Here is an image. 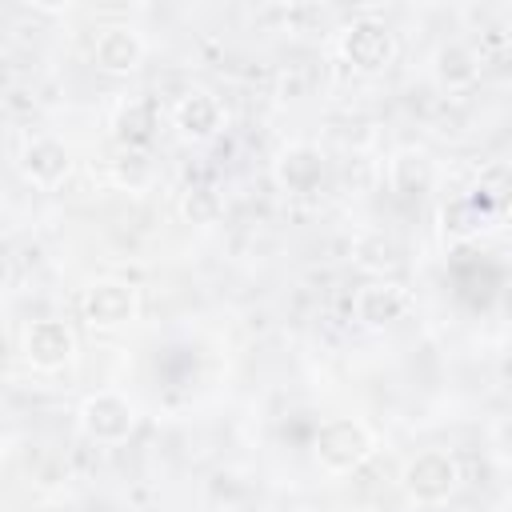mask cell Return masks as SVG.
<instances>
[{
	"mask_svg": "<svg viewBox=\"0 0 512 512\" xmlns=\"http://www.w3.org/2000/svg\"><path fill=\"white\" fill-rule=\"evenodd\" d=\"M376 452V436L368 432L364 420L356 416H332L316 428L312 436V456L324 472L332 476H344V472H356L368 464V456Z\"/></svg>",
	"mask_w": 512,
	"mask_h": 512,
	"instance_id": "6da1fadb",
	"label": "cell"
},
{
	"mask_svg": "<svg viewBox=\"0 0 512 512\" xmlns=\"http://www.w3.org/2000/svg\"><path fill=\"white\" fill-rule=\"evenodd\" d=\"M460 460L448 448H424L416 452L404 468H400V488L408 492V500L432 508V504H448L460 492Z\"/></svg>",
	"mask_w": 512,
	"mask_h": 512,
	"instance_id": "7a4b0ae2",
	"label": "cell"
},
{
	"mask_svg": "<svg viewBox=\"0 0 512 512\" xmlns=\"http://www.w3.org/2000/svg\"><path fill=\"white\" fill-rule=\"evenodd\" d=\"M76 420H80V432L92 440V444H124L132 432H136V424H140V408H136V400H128L124 392H92V396H84L80 400V412H76Z\"/></svg>",
	"mask_w": 512,
	"mask_h": 512,
	"instance_id": "3957f363",
	"label": "cell"
},
{
	"mask_svg": "<svg viewBox=\"0 0 512 512\" xmlns=\"http://www.w3.org/2000/svg\"><path fill=\"white\" fill-rule=\"evenodd\" d=\"M336 48L344 56V64H352L356 72H384L392 60H396V36L384 20L376 16H356L340 28L336 36Z\"/></svg>",
	"mask_w": 512,
	"mask_h": 512,
	"instance_id": "277c9868",
	"label": "cell"
},
{
	"mask_svg": "<svg viewBox=\"0 0 512 512\" xmlns=\"http://www.w3.org/2000/svg\"><path fill=\"white\" fill-rule=\"evenodd\" d=\"M80 312L88 320V328L96 332H116V328H128L136 316H140V292L136 284L128 280H92L84 288V300H80Z\"/></svg>",
	"mask_w": 512,
	"mask_h": 512,
	"instance_id": "5b68a950",
	"label": "cell"
},
{
	"mask_svg": "<svg viewBox=\"0 0 512 512\" xmlns=\"http://www.w3.org/2000/svg\"><path fill=\"white\" fill-rule=\"evenodd\" d=\"M272 176L288 196H316L328 180V156L320 152V144L308 140L284 144L272 160Z\"/></svg>",
	"mask_w": 512,
	"mask_h": 512,
	"instance_id": "8992f818",
	"label": "cell"
},
{
	"mask_svg": "<svg viewBox=\"0 0 512 512\" xmlns=\"http://www.w3.org/2000/svg\"><path fill=\"white\" fill-rule=\"evenodd\" d=\"M408 288L400 284V280H392V276H372L368 284H360L356 288V296H352V320L360 324V328H368V332H384V328H392L396 320H404V312H408Z\"/></svg>",
	"mask_w": 512,
	"mask_h": 512,
	"instance_id": "52a82bcc",
	"label": "cell"
},
{
	"mask_svg": "<svg viewBox=\"0 0 512 512\" xmlns=\"http://www.w3.org/2000/svg\"><path fill=\"white\" fill-rule=\"evenodd\" d=\"M504 208V192H492V188H472L468 196H456L440 208V228L448 240H472L480 236Z\"/></svg>",
	"mask_w": 512,
	"mask_h": 512,
	"instance_id": "ba28073f",
	"label": "cell"
},
{
	"mask_svg": "<svg viewBox=\"0 0 512 512\" xmlns=\"http://www.w3.org/2000/svg\"><path fill=\"white\" fill-rule=\"evenodd\" d=\"M24 360L36 368V372H60L76 360V332L56 320V316H44V320H32L24 328Z\"/></svg>",
	"mask_w": 512,
	"mask_h": 512,
	"instance_id": "9c48e42d",
	"label": "cell"
},
{
	"mask_svg": "<svg viewBox=\"0 0 512 512\" xmlns=\"http://www.w3.org/2000/svg\"><path fill=\"white\" fill-rule=\"evenodd\" d=\"M172 124H176V132L184 140L204 144L224 128V104L208 88H188L172 108Z\"/></svg>",
	"mask_w": 512,
	"mask_h": 512,
	"instance_id": "30bf717a",
	"label": "cell"
},
{
	"mask_svg": "<svg viewBox=\"0 0 512 512\" xmlns=\"http://www.w3.org/2000/svg\"><path fill=\"white\" fill-rule=\"evenodd\" d=\"M144 60V36L128 24H108L100 28L96 44H92V64L108 76H128L136 72Z\"/></svg>",
	"mask_w": 512,
	"mask_h": 512,
	"instance_id": "8fae6325",
	"label": "cell"
},
{
	"mask_svg": "<svg viewBox=\"0 0 512 512\" xmlns=\"http://www.w3.org/2000/svg\"><path fill=\"white\" fill-rule=\"evenodd\" d=\"M20 172L24 180H32L36 188H56L64 184V176L72 172V152L64 140L56 136H32L20 152Z\"/></svg>",
	"mask_w": 512,
	"mask_h": 512,
	"instance_id": "7c38bea8",
	"label": "cell"
},
{
	"mask_svg": "<svg viewBox=\"0 0 512 512\" xmlns=\"http://www.w3.org/2000/svg\"><path fill=\"white\" fill-rule=\"evenodd\" d=\"M156 128H160V104L152 96H132L112 116V136L120 148L148 152V144L156 140Z\"/></svg>",
	"mask_w": 512,
	"mask_h": 512,
	"instance_id": "4fadbf2b",
	"label": "cell"
},
{
	"mask_svg": "<svg viewBox=\"0 0 512 512\" xmlns=\"http://www.w3.org/2000/svg\"><path fill=\"white\" fill-rule=\"evenodd\" d=\"M432 76H436V84L448 88V92L472 88V84L480 80V56H476V48H468L464 40L440 44L436 56H432Z\"/></svg>",
	"mask_w": 512,
	"mask_h": 512,
	"instance_id": "5bb4252c",
	"label": "cell"
},
{
	"mask_svg": "<svg viewBox=\"0 0 512 512\" xmlns=\"http://www.w3.org/2000/svg\"><path fill=\"white\" fill-rule=\"evenodd\" d=\"M436 180V164L424 148H400L392 160H388V184L396 196L412 200V196H424Z\"/></svg>",
	"mask_w": 512,
	"mask_h": 512,
	"instance_id": "9a60e30c",
	"label": "cell"
},
{
	"mask_svg": "<svg viewBox=\"0 0 512 512\" xmlns=\"http://www.w3.org/2000/svg\"><path fill=\"white\" fill-rule=\"evenodd\" d=\"M352 256H356L360 268H368V272H376V276H388V272L400 268L404 248H400L392 236H384V232H368V236L356 240V252H352Z\"/></svg>",
	"mask_w": 512,
	"mask_h": 512,
	"instance_id": "2e32d148",
	"label": "cell"
},
{
	"mask_svg": "<svg viewBox=\"0 0 512 512\" xmlns=\"http://www.w3.org/2000/svg\"><path fill=\"white\" fill-rule=\"evenodd\" d=\"M180 216L188 224H196V228H212L224 216V196L216 188H208V184H196V188H188L180 196Z\"/></svg>",
	"mask_w": 512,
	"mask_h": 512,
	"instance_id": "e0dca14e",
	"label": "cell"
},
{
	"mask_svg": "<svg viewBox=\"0 0 512 512\" xmlns=\"http://www.w3.org/2000/svg\"><path fill=\"white\" fill-rule=\"evenodd\" d=\"M152 176H156V168H152V156L148 152H136V148H120L116 152V160H112V184H120L128 192H140V188L152 184Z\"/></svg>",
	"mask_w": 512,
	"mask_h": 512,
	"instance_id": "ac0fdd59",
	"label": "cell"
},
{
	"mask_svg": "<svg viewBox=\"0 0 512 512\" xmlns=\"http://www.w3.org/2000/svg\"><path fill=\"white\" fill-rule=\"evenodd\" d=\"M0 296H4V288H0Z\"/></svg>",
	"mask_w": 512,
	"mask_h": 512,
	"instance_id": "d6986e66",
	"label": "cell"
}]
</instances>
